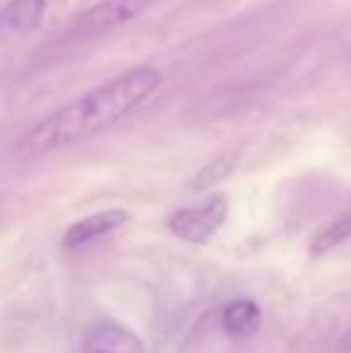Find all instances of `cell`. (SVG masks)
Returning <instances> with one entry per match:
<instances>
[{
    "instance_id": "cell-10",
    "label": "cell",
    "mask_w": 351,
    "mask_h": 353,
    "mask_svg": "<svg viewBox=\"0 0 351 353\" xmlns=\"http://www.w3.org/2000/svg\"><path fill=\"white\" fill-rule=\"evenodd\" d=\"M349 58H351V51H349Z\"/></svg>"
},
{
    "instance_id": "cell-8",
    "label": "cell",
    "mask_w": 351,
    "mask_h": 353,
    "mask_svg": "<svg viewBox=\"0 0 351 353\" xmlns=\"http://www.w3.org/2000/svg\"><path fill=\"white\" fill-rule=\"evenodd\" d=\"M351 238V212H344L342 216H337L334 221H330L328 226H323L313 236L308 248L310 257H325L339 248L342 243H347Z\"/></svg>"
},
{
    "instance_id": "cell-5",
    "label": "cell",
    "mask_w": 351,
    "mask_h": 353,
    "mask_svg": "<svg viewBox=\"0 0 351 353\" xmlns=\"http://www.w3.org/2000/svg\"><path fill=\"white\" fill-rule=\"evenodd\" d=\"M128 219H130V214L126 210H106V212H97V214H92V216L80 219V221H75L63 233V248H68V250L85 248L89 243L99 241V238L108 236V233L126 226Z\"/></svg>"
},
{
    "instance_id": "cell-6",
    "label": "cell",
    "mask_w": 351,
    "mask_h": 353,
    "mask_svg": "<svg viewBox=\"0 0 351 353\" xmlns=\"http://www.w3.org/2000/svg\"><path fill=\"white\" fill-rule=\"evenodd\" d=\"M48 0H8L0 8V34L3 37H22L32 34L43 22Z\"/></svg>"
},
{
    "instance_id": "cell-7",
    "label": "cell",
    "mask_w": 351,
    "mask_h": 353,
    "mask_svg": "<svg viewBox=\"0 0 351 353\" xmlns=\"http://www.w3.org/2000/svg\"><path fill=\"white\" fill-rule=\"evenodd\" d=\"M260 325H263V310L250 298L231 301L221 310V330L231 339H250L253 334H258Z\"/></svg>"
},
{
    "instance_id": "cell-2",
    "label": "cell",
    "mask_w": 351,
    "mask_h": 353,
    "mask_svg": "<svg viewBox=\"0 0 351 353\" xmlns=\"http://www.w3.org/2000/svg\"><path fill=\"white\" fill-rule=\"evenodd\" d=\"M229 219V197L212 195L205 205L176 210L166 219V228L190 245H205L221 231V226Z\"/></svg>"
},
{
    "instance_id": "cell-4",
    "label": "cell",
    "mask_w": 351,
    "mask_h": 353,
    "mask_svg": "<svg viewBox=\"0 0 351 353\" xmlns=\"http://www.w3.org/2000/svg\"><path fill=\"white\" fill-rule=\"evenodd\" d=\"M82 353H147V349L132 330L118 322L103 320L85 332Z\"/></svg>"
},
{
    "instance_id": "cell-3",
    "label": "cell",
    "mask_w": 351,
    "mask_h": 353,
    "mask_svg": "<svg viewBox=\"0 0 351 353\" xmlns=\"http://www.w3.org/2000/svg\"><path fill=\"white\" fill-rule=\"evenodd\" d=\"M154 0H101L82 12L75 22L72 34L82 39L101 37L118 27H126L135 17H140Z\"/></svg>"
},
{
    "instance_id": "cell-1",
    "label": "cell",
    "mask_w": 351,
    "mask_h": 353,
    "mask_svg": "<svg viewBox=\"0 0 351 353\" xmlns=\"http://www.w3.org/2000/svg\"><path fill=\"white\" fill-rule=\"evenodd\" d=\"M161 87V72L152 65H137L116 74L106 84L82 94L80 99L48 113L32 130L24 132L17 154L37 159L58 152L108 130L135 108H140Z\"/></svg>"
},
{
    "instance_id": "cell-9",
    "label": "cell",
    "mask_w": 351,
    "mask_h": 353,
    "mask_svg": "<svg viewBox=\"0 0 351 353\" xmlns=\"http://www.w3.org/2000/svg\"><path fill=\"white\" fill-rule=\"evenodd\" d=\"M236 166H239V157H236V154H221V157H214L210 163H205V166L192 176L190 190L200 192V190H207V188L217 185V183L226 181V178L236 171Z\"/></svg>"
}]
</instances>
